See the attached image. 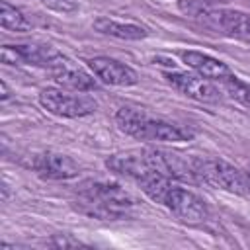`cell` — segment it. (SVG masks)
Returning <instances> with one entry per match:
<instances>
[{"label": "cell", "mask_w": 250, "mask_h": 250, "mask_svg": "<svg viewBox=\"0 0 250 250\" xmlns=\"http://www.w3.org/2000/svg\"><path fill=\"white\" fill-rule=\"evenodd\" d=\"M0 90H2V100L6 102V100L10 98V90H8V86H6V82H4V80H0Z\"/></svg>", "instance_id": "obj_18"}, {"label": "cell", "mask_w": 250, "mask_h": 250, "mask_svg": "<svg viewBox=\"0 0 250 250\" xmlns=\"http://www.w3.org/2000/svg\"><path fill=\"white\" fill-rule=\"evenodd\" d=\"M117 127L139 141H162V143H182L189 141L193 133L188 127H182L178 123L166 121L162 117H154L146 113L145 109L123 105L115 113Z\"/></svg>", "instance_id": "obj_2"}, {"label": "cell", "mask_w": 250, "mask_h": 250, "mask_svg": "<svg viewBox=\"0 0 250 250\" xmlns=\"http://www.w3.org/2000/svg\"><path fill=\"white\" fill-rule=\"evenodd\" d=\"M39 104L43 109H47L53 115L59 117H84L96 111L98 104L94 98L84 94H68L64 90L57 88H45L39 94Z\"/></svg>", "instance_id": "obj_4"}, {"label": "cell", "mask_w": 250, "mask_h": 250, "mask_svg": "<svg viewBox=\"0 0 250 250\" xmlns=\"http://www.w3.org/2000/svg\"><path fill=\"white\" fill-rule=\"evenodd\" d=\"M160 203L164 207H168L180 221L189 223V225H199V223L207 221V217H209L207 203L199 195H195L193 191H189L186 188H180L176 184L168 186Z\"/></svg>", "instance_id": "obj_5"}, {"label": "cell", "mask_w": 250, "mask_h": 250, "mask_svg": "<svg viewBox=\"0 0 250 250\" xmlns=\"http://www.w3.org/2000/svg\"><path fill=\"white\" fill-rule=\"evenodd\" d=\"M195 170L199 182L217 186L225 191L250 195V180L246 172L234 168L223 158H199L195 156Z\"/></svg>", "instance_id": "obj_3"}, {"label": "cell", "mask_w": 250, "mask_h": 250, "mask_svg": "<svg viewBox=\"0 0 250 250\" xmlns=\"http://www.w3.org/2000/svg\"><path fill=\"white\" fill-rule=\"evenodd\" d=\"M0 23H2V27L12 29V31H29L31 29V23L27 21V18L6 0L0 2Z\"/></svg>", "instance_id": "obj_14"}, {"label": "cell", "mask_w": 250, "mask_h": 250, "mask_svg": "<svg viewBox=\"0 0 250 250\" xmlns=\"http://www.w3.org/2000/svg\"><path fill=\"white\" fill-rule=\"evenodd\" d=\"M180 57L191 70H195L197 74H201L203 78H209L213 82H221L223 78L232 74L230 68L223 61H219L211 55H205L201 51H182Z\"/></svg>", "instance_id": "obj_11"}, {"label": "cell", "mask_w": 250, "mask_h": 250, "mask_svg": "<svg viewBox=\"0 0 250 250\" xmlns=\"http://www.w3.org/2000/svg\"><path fill=\"white\" fill-rule=\"evenodd\" d=\"M205 4H225V2H230V0H201Z\"/></svg>", "instance_id": "obj_19"}, {"label": "cell", "mask_w": 250, "mask_h": 250, "mask_svg": "<svg viewBox=\"0 0 250 250\" xmlns=\"http://www.w3.org/2000/svg\"><path fill=\"white\" fill-rule=\"evenodd\" d=\"M246 176H248V180H250V164H248V168H246Z\"/></svg>", "instance_id": "obj_20"}, {"label": "cell", "mask_w": 250, "mask_h": 250, "mask_svg": "<svg viewBox=\"0 0 250 250\" xmlns=\"http://www.w3.org/2000/svg\"><path fill=\"white\" fill-rule=\"evenodd\" d=\"M51 246H57V248H66V246H82V242L80 240H72V238H66V236H62V234H55V238L49 242Z\"/></svg>", "instance_id": "obj_17"}, {"label": "cell", "mask_w": 250, "mask_h": 250, "mask_svg": "<svg viewBox=\"0 0 250 250\" xmlns=\"http://www.w3.org/2000/svg\"><path fill=\"white\" fill-rule=\"evenodd\" d=\"M31 166L39 176L47 180H70V178H76L80 172L78 164L70 156L62 152H53V150L33 156Z\"/></svg>", "instance_id": "obj_9"}, {"label": "cell", "mask_w": 250, "mask_h": 250, "mask_svg": "<svg viewBox=\"0 0 250 250\" xmlns=\"http://www.w3.org/2000/svg\"><path fill=\"white\" fill-rule=\"evenodd\" d=\"M164 78L168 80V84L172 88H176L178 92H182L184 96L197 100V102H205V104H217L221 102V90L219 86L213 84V80L203 78L201 74H193V72H166Z\"/></svg>", "instance_id": "obj_8"}, {"label": "cell", "mask_w": 250, "mask_h": 250, "mask_svg": "<svg viewBox=\"0 0 250 250\" xmlns=\"http://www.w3.org/2000/svg\"><path fill=\"white\" fill-rule=\"evenodd\" d=\"M135 197L115 182L86 180L78 186L76 209L102 221H119L135 211Z\"/></svg>", "instance_id": "obj_1"}, {"label": "cell", "mask_w": 250, "mask_h": 250, "mask_svg": "<svg viewBox=\"0 0 250 250\" xmlns=\"http://www.w3.org/2000/svg\"><path fill=\"white\" fill-rule=\"evenodd\" d=\"M51 74L55 78V82L66 90H74V92H94L100 88V84L84 70L76 68L74 64H70V61H62L61 64H57L55 68H51Z\"/></svg>", "instance_id": "obj_12"}, {"label": "cell", "mask_w": 250, "mask_h": 250, "mask_svg": "<svg viewBox=\"0 0 250 250\" xmlns=\"http://www.w3.org/2000/svg\"><path fill=\"white\" fill-rule=\"evenodd\" d=\"M47 6L59 10V12H72L76 10V0H43Z\"/></svg>", "instance_id": "obj_16"}, {"label": "cell", "mask_w": 250, "mask_h": 250, "mask_svg": "<svg viewBox=\"0 0 250 250\" xmlns=\"http://www.w3.org/2000/svg\"><path fill=\"white\" fill-rule=\"evenodd\" d=\"M92 27L102 33V35H109V37H117V39H127V41H139L145 39L148 35V29L137 23H125V21H117V20H109V18H98L94 20Z\"/></svg>", "instance_id": "obj_13"}, {"label": "cell", "mask_w": 250, "mask_h": 250, "mask_svg": "<svg viewBox=\"0 0 250 250\" xmlns=\"http://www.w3.org/2000/svg\"><path fill=\"white\" fill-rule=\"evenodd\" d=\"M219 84L223 86V90H225L232 100H236L238 104L250 107V84H248V82L240 80V78L234 76V74H229V76L223 78Z\"/></svg>", "instance_id": "obj_15"}, {"label": "cell", "mask_w": 250, "mask_h": 250, "mask_svg": "<svg viewBox=\"0 0 250 250\" xmlns=\"http://www.w3.org/2000/svg\"><path fill=\"white\" fill-rule=\"evenodd\" d=\"M90 68L98 76V80H102L104 84H109V86H133L139 82L137 72L129 64L119 62V61L109 59V57L92 59Z\"/></svg>", "instance_id": "obj_10"}, {"label": "cell", "mask_w": 250, "mask_h": 250, "mask_svg": "<svg viewBox=\"0 0 250 250\" xmlns=\"http://www.w3.org/2000/svg\"><path fill=\"white\" fill-rule=\"evenodd\" d=\"M62 61L64 57L51 45L25 43V45H4L2 47V62L6 64H35V66H47L51 70Z\"/></svg>", "instance_id": "obj_6"}, {"label": "cell", "mask_w": 250, "mask_h": 250, "mask_svg": "<svg viewBox=\"0 0 250 250\" xmlns=\"http://www.w3.org/2000/svg\"><path fill=\"white\" fill-rule=\"evenodd\" d=\"M105 166L107 170L125 176L129 180H135L137 184L146 178L152 172H158L152 164L150 152L148 148H133V150H123V152H115L111 156L105 158Z\"/></svg>", "instance_id": "obj_7"}]
</instances>
